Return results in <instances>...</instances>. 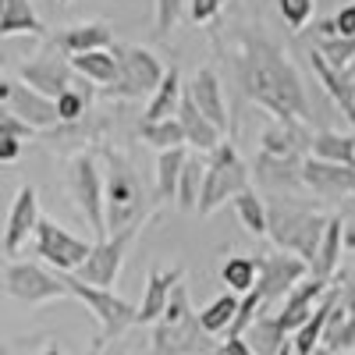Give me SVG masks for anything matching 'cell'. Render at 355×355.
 <instances>
[{"instance_id":"obj_36","label":"cell","mask_w":355,"mask_h":355,"mask_svg":"<svg viewBox=\"0 0 355 355\" xmlns=\"http://www.w3.org/2000/svg\"><path fill=\"white\" fill-rule=\"evenodd\" d=\"M231 206H234V214H239V220H242V227L249 231V234H266V202L256 196V189H245V192H239L231 199Z\"/></svg>"},{"instance_id":"obj_19","label":"cell","mask_w":355,"mask_h":355,"mask_svg":"<svg viewBox=\"0 0 355 355\" xmlns=\"http://www.w3.org/2000/svg\"><path fill=\"white\" fill-rule=\"evenodd\" d=\"M309 64H313V75L320 78V85L327 89V96L341 107V114L355 125V68H334V64H327L313 46H309Z\"/></svg>"},{"instance_id":"obj_4","label":"cell","mask_w":355,"mask_h":355,"mask_svg":"<svg viewBox=\"0 0 355 355\" xmlns=\"http://www.w3.org/2000/svg\"><path fill=\"white\" fill-rule=\"evenodd\" d=\"M323 224H327L323 214L291 202V199H270L266 202V239L277 245V252L299 256L306 266L316 256Z\"/></svg>"},{"instance_id":"obj_7","label":"cell","mask_w":355,"mask_h":355,"mask_svg":"<svg viewBox=\"0 0 355 355\" xmlns=\"http://www.w3.org/2000/svg\"><path fill=\"white\" fill-rule=\"evenodd\" d=\"M61 281H64V291L68 295H75V299L96 316V323H100V341H96V352L107 345V341H114V338H121L128 327H135V306L128 302V299H121V295H114V291H107V288H93V284H82L75 274H61Z\"/></svg>"},{"instance_id":"obj_6","label":"cell","mask_w":355,"mask_h":355,"mask_svg":"<svg viewBox=\"0 0 355 355\" xmlns=\"http://www.w3.org/2000/svg\"><path fill=\"white\" fill-rule=\"evenodd\" d=\"M110 53L117 61V78H114V85L100 89V93L110 100H150V93L160 85V78L167 71L160 64V57L135 43H114Z\"/></svg>"},{"instance_id":"obj_17","label":"cell","mask_w":355,"mask_h":355,"mask_svg":"<svg viewBox=\"0 0 355 355\" xmlns=\"http://www.w3.org/2000/svg\"><path fill=\"white\" fill-rule=\"evenodd\" d=\"M334 284H327V281H320V277H302L299 284H295L288 295H284V302H281V313H274L277 316V323L284 327V334H295L302 327V323L313 316V309L320 306V299L327 295Z\"/></svg>"},{"instance_id":"obj_35","label":"cell","mask_w":355,"mask_h":355,"mask_svg":"<svg viewBox=\"0 0 355 355\" xmlns=\"http://www.w3.org/2000/svg\"><path fill=\"white\" fill-rule=\"evenodd\" d=\"M199 189H202V153H189L185 157V167L178 174V206L182 210H192L196 214V202H199Z\"/></svg>"},{"instance_id":"obj_13","label":"cell","mask_w":355,"mask_h":355,"mask_svg":"<svg viewBox=\"0 0 355 355\" xmlns=\"http://www.w3.org/2000/svg\"><path fill=\"white\" fill-rule=\"evenodd\" d=\"M78 75L71 71V64H68V57L61 53V50H43V53H36L33 61H25L21 68H18V82L21 85H28L33 93H40V96H46V100H57L64 93V89H71V82H75Z\"/></svg>"},{"instance_id":"obj_21","label":"cell","mask_w":355,"mask_h":355,"mask_svg":"<svg viewBox=\"0 0 355 355\" xmlns=\"http://www.w3.org/2000/svg\"><path fill=\"white\" fill-rule=\"evenodd\" d=\"M341 231H345V220L341 217H327L323 234H320V245H316V256L309 259V277H320L327 284L338 281V270H341Z\"/></svg>"},{"instance_id":"obj_48","label":"cell","mask_w":355,"mask_h":355,"mask_svg":"<svg viewBox=\"0 0 355 355\" xmlns=\"http://www.w3.org/2000/svg\"><path fill=\"white\" fill-rule=\"evenodd\" d=\"M0 355H11V352H8V348H4V345H0Z\"/></svg>"},{"instance_id":"obj_37","label":"cell","mask_w":355,"mask_h":355,"mask_svg":"<svg viewBox=\"0 0 355 355\" xmlns=\"http://www.w3.org/2000/svg\"><path fill=\"white\" fill-rule=\"evenodd\" d=\"M139 135H142V142L157 146V150H182L185 146L178 117H171V121H153V125H139Z\"/></svg>"},{"instance_id":"obj_47","label":"cell","mask_w":355,"mask_h":355,"mask_svg":"<svg viewBox=\"0 0 355 355\" xmlns=\"http://www.w3.org/2000/svg\"><path fill=\"white\" fill-rule=\"evenodd\" d=\"M43 355H61V352H57V348H46V352H43Z\"/></svg>"},{"instance_id":"obj_12","label":"cell","mask_w":355,"mask_h":355,"mask_svg":"<svg viewBox=\"0 0 355 355\" xmlns=\"http://www.w3.org/2000/svg\"><path fill=\"white\" fill-rule=\"evenodd\" d=\"M256 266H259L256 291H259V299H263V313H274V306H281L284 295L309 274V266L299 256H288V252L256 256Z\"/></svg>"},{"instance_id":"obj_49","label":"cell","mask_w":355,"mask_h":355,"mask_svg":"<svg viewBox=\"0 0 355 355\" xmlns=\"http://www.w3.org/2000/svg\"><path fill=\"white\" fill-rule=\"evenodd\" d=\"M57 4H68V0H57Z\"/></svg>"},{"instance_id":"obj_5","label":"cell","mask_w":355,"mask_h":355,"mask_svg":"<svg viewBox=\"0 0 355 355\" xmlns=\"http://www.w3.org/2000/svg\"><path fill=\"white\" fill-rule=\"evenodd\" d=\"M245 189H252V171L239 157V150L224 139L217 150H210L202 157V189H199L196 214L210 217V214H217L224 202H231L234 196L245 192Z\"/></svg>"},{"instance_id":"obj_50","label":"cell","mask_w":355,"mask_h":355,"mask_svg":"<svg viewBox=\"0 0 355 355\" xmlns=\"http://www.w3.org/2000/svg\"><path fill=\"white\" fill-rule=\"evenodd\" d=\"M352 355H355V352H352Z\"/></svg>"},{"instance_id":"obj_39","label":"cell","mask_w":355,"mask_h":355,"mask_svg":"<svg viewBox=\"0 0 355 355\" xmlns=\"http://www.w3.org/2000/svg\"><path fill=\"white\" fill-rule=\"evenodd\" d=\"M277 15L284 18L288 28L302 33V28L313 21V15H316V0H277Z\"/></svg>"},{"instance_id":"obj_34","label":"cell","mask_w":355,"mask_h":355,"mask_svg":"<svg viewBox=\"0 0 355 355\" xmlns=\"http://www.w3.org/2000/svg\"><path fill=\"white\" fill-rule=\"evenodd\" d=\"M185 146L182 150H160L157 153V202H171L178 192V174L185 167Z\"/></svg>"},{"instance_id":"obj_38","label":"cell","mask_w":355,"mask_h":355,"mask_svg":"<svg viewBox=\"0 0 355 355\" xmlns=\"http://www.w3.org/2000/svg\"><path fill=\"white\" fill-rule=\"evenodd\" d=\"M313 50L334 68H355V40H341V36H316Z\"/></svg>"},{"instance_id":"obj_2","label":"cell","mask_w":355,"mask_h":355,"mask_svg":"<svg viewBox=\"0 0 355 355\" xmlns=\"http://www.w3.org/2000/svg\"><path fill=\"white\" fill-rule=\"evenodd\" d=\"M150 217V196L146 185L139 182V174L128 157L107 153V174H103V224L107 234L142 227Z\"/></svg>"},{"instance_id":"obj_10","label":"cell","mask_w":355,"mask_h":355,"mask_svg":"<svg viewBox=\"0 0 355 355\" xmlns=\"http://www.w3.org/2000/svg\"><path fill=\"white\" fill-rule=\"evenodd\" d=\"M4 291L11 295V299L25 302V306L57 302V299H64V295H68L61 274H50L43 263H33V259L8 263V270H4Z\"/></svg>"},{"instance_id":"obj_29","label":"cell","mask_w":355,"mask_h":355,"mask_svg":"<svg viewBox=\"0 0 355 355\" xmlns=\"http://www.w3.org/2000/svg\"><path fill=\"white\" fill-rule=\"evenodd\" d=\"M242 341L249 345L252 355H274V352L288 341V334H284V327L277 323L274 313H259V316L249 323V331L242 334Z\"/></svg>"},{"instance_id":"obj_1","label":"cell","mask_w":355,"mask_h":355,"mask_svg":"<svg viewBox=\"0 0 355 355\" xmlns=\"http://www.w3.org/2000/svg\"><path fill=\"white\" fill-rule=\"evenodd\" d=\"M231 61H234V75H239L242 93L263 107L274 121H295V125H309L313 107H309V93L306 82L288 61V53L266 36V33H252L242 28L231 40Z\"/></svg>"},{"instance_id":"obj_45","label":"cell","mask_w":355,"mask_h":355,"mask_svg":"<svg viewBox=\"0 0 355 355\" xmlns=\"http://www.w3.org/2000/svg\"><path fill=\"white\" fill-rule=\"evenodd\" d=\"M274 355H295V352H291V341H284V345H281V348H277Z\"/></svg>"},{"instance_id":"obj_26","label":"cell","mask_w":355,"mask_h":355,"mask_svg":"<svg viewBox=\"0 0 355 355\" xmlns=\"http://www.w3.org/2000/svg\"><path fill=\"white\" fill-rule=\"evenodd\" d=\"M309 157L323 160V164H341V167H355V135H341V132H313L309 135Z\"/></svg>"},{"instance_id":"obj_33","label":"cell","mask_w":355,"mask_h":355,"mask_svg":"<svg viewBox=\"0 0 355 355\" xmlns=\"http://www.w3.org/2000/svg\"><path fill=\"white\" fill-rule=\"evenodd\" d=\"M234 313H239V295L224 291V295H217L214 302H206V309H199L196 316H199V327L214 338V334H224L231 327Z\"/></svg>"},{"instance_id":"obj_18","label":"cell","mask_w":355,"mask_h":355,"mask_svg":"<svg viewBox=\"0 0 355 355\" xmlns=\"http://www.w3.org/2000/svg\"><path fill=\"white\" fill-rule=\"evenodd\" d=\"M4 107L18 117L25 128L33 132H50L57 125V110H53V100L33 93L28 85L21 82H8V96H4Z\"/></svg>"},{"instance_id":"obj_32","label":"cell","mask_w":355,"mask_h":355,"mask_svg":"<svg viewBox=\"0 0 355 355\" xmlns=\"http://www.w3.org/2000/svg\"><path fill=\"white\" fill-rule=\"evenodd\" d=\"M256 277H259V266H256V259L252 256H227V263L220 266V281L227 284V291L231 295H249L252 288H256Z\"/></svg>"},{"instance_id":"obj_3","label":"cell","mask_w":355,"mask_h":355,"mask_svg":"<svg viewBox=\"0 0 355 355\" xmlns=\"http://www.w3.org/2000/svg\"><path fill=\"white\" fill-rule=\"evenodd\" d=\"M153 352L157 355H210L214 352V338L199 327V316L189 302V291L182 281L171 288L167 309L153 323Z\"/></svg>"},{"instance_id":"obj_14","label":"cell","mask_w":355,"mask_h":355,"mask_svg":"<svg viewBox=\"0 0 355 355\" xmlns=\"http://www.w3.org/2000/svg\"><path fill=\"white\" fill-rule=\"evenodd\" d=\"M185 96L192 100V107H196L220 135H227L231 114H227V100H224V85H220V78H217L214 68H199L196 78L185 85Z\"/></svg>"},{"instance_id":"obj_20","label":"cell","mask_w":355,"mask_h":355,"mask_svg":"<svg viewBox=\"0 0 355 355\" xmlns=\"http://www.w3.org/2000/svg\"><path fill=\"white\" fill-rule=\"evenodd\" d=\"M114 46V28L107 21H78L68 25L57 36V50L64 57H78V53H93V50H110Z\"/></svg>"},{"instance_id":"obj_28","label":"cell","mask_w":355,"mask_h":355,"mask_svg":"<svg viewBox=\"0 0 355 355\" xmlns=\"http://www.w3.org/2000/svg\"><path fill=\"white\" fill-rule=\"evenodd\" d=\"M68 64L78 78H85L89 85H114L117 78V61H114V53L110 50H93V53H78V57H68Z\"/></svg>"},{"instance_id":"obj_40","label":"cell","mask_w":355,"mask_h":355,"mask_svg":"<svg viewBox=\"0 0 355 355\" xmlns=\"http://www.w3.org/2000/svg\"><path fill=\"white\" fill-rule=\"evenodd\" d=\"M316 36H341V40H355V4H345L341 11H334L331 18H323L316 25Z\"/></svg>"},{"instance_id":"obj_16","label":"cell","mask_w":355,"mask_h":355,"mask_svg":"<svg viewBox=\"0 0 355 355\" xmlns=\"http://www.w3.org/2000/svg\"><path fill=\"white\" fill-rule=\"evenodd\" d=\"M299 182H302L306 189H313L320 199H341V196H355V167L323 164V160L302 157Z\"/></svg>"},{"instance_id":"obj_42","label":"cell","mask_w":355,"mask_h":355,"mask_svg":"<svg viewBox=\"0 0 355 355\" xmlns=\"http://www.w3.org/2000/svg\"><path fill=\"white\" fill-rule=\"evenodd\" d=\"M185 4H189V18L196 25H206V21H214L220 15L224 0H185Z\"/></svg>"},{"instance_id":"obj_43","label":"cell","mask_w":355,"mask_h":355,"mask_svg":"<svg viewBox=\"0 0 355 355\" xmlns=\"http://www.w3.org/2000/svg\"><path fill=\"white\" fill-rule=\"evenodd\" d=\"M220 355H252V352H249V345L242 338H227L224 348H220Z\"/></svg>"},{"instance_id":"obj_22","label":"cell","mask_w":355,"mask_h":355,"mask_svg":"<svg viewBox=\"0 0 355 355\" xmlns=\"http://www.w3.org/2000/svg\"><path fill=\"white\" fill-rule=\"evenodd\" d=\"M182 281V266L174 270H150L146 277V291H142V302L135 306V323H157L160 313L167 309V299H171V288Z\"/></svg>"},{"instance_id":"obj_9","label":"cell","mask_w":355,"mask_h":355,"mask_svg":"<svg viewBox=\"0 0 355 355\" xmlns=\"http://www.w3.org/2000/svg\"><path fill=\"white\" fill-rule=\"evenodd\" d=\"M139 227H128V231H117V234H107V239L89 245V256L85 263L75 270V277L82 284H93V288H107L114 291L117 277H121V266H125V256L135 242Z\"/></svg>"},{"instance_id":"obj_27","label":"cell","mask_w":355,"mask_h":355,"mask_svg":"<svg viewBox=\"0 0 355 355\" xmlns=\"http://www.w3.org/2000/svg\"><path fill=\"white\" fill-rule=\"evenodd\" d=\"M334 302H338V291L331 288V291L320 299V306L313 309V316H309V320H306L295 334H288V341H291V352H295V355H309L313 348H320V341H323V327H327V316H331Z\"/></svg>"},{"instance_id":"obj_30","label":"cell","mask_w":355,"mask_h":355,"mask_svg":"<svg viewBox=\"0 0 355 355\" xmlns=\"http://www.w3.org/2000/svg\"><path fill=\"white\" fill-rule=\"evenodd\" d=\"M334 291H338V288H334ZM320 345L327 348V352H334V355H352V352H355V313H345L341 302H334Z\"/></svg>"},{"instance_id":"obj_15","label":"cell","mask_w":355,"mask_h":355,"mask_svg":"<svg viewBox=\"0 0 355 355\" xmlns=\"http://www.w3.org/2000/svg\"><path fill=\"white\" fill-rule=\"evenodd\" d=\"M40 192L33 185H21L15 202H11V214H8V227H4V252L8 256H18L28 239H33V231L40 224Z\"/></svg>"},{"instance_id":"obj_44","label":"cell","mask_w":355,"mask_h":355,"mask_svg":"<svg viewBox=\"0 0 355 355\" xmlns=\"http://www.w3.org/2000/svg\"><path fill=\"white\" fill-rule=\"evenodd\" d=\"M341 249L355 252V220H352V224H345V231H341Z\"/></svg>"},{"instance_id":"obj_31","label":"cell","mask_w":355,"mask_h":355,"mask_svg":"<svg viewBox=\"0 0 355 355\" xmlns=\"http://www.w3.org/2000/svg\"><path fill=\"white\" fill-rule=\"evenodd\" d=\"M93 96H96V89L89 85L85 78H75L71 89H64V93L53 100L57 125H75V121H82V117L89 114V107H93Z\"/></svg>"},{"instance_id":"obj_46","label":"cell","mask_w":355,"mask_h":355,"mask_svg":"<svg viewBox=\"0 0 355 355\" xmlns=\"http://www.w3.org/2000/svg\"><path fill=\"white\" fill-rule=\"evenodd\" d=\"M309 355H334V352H327V348H323V345H320V348H313Z\"/></svg>"},{"instance_id":"obj_8","label":"cell","mask_w":355,"mask_h":355,"mask_svg":"<svg viewBox=\"0 0 355 355\" xmlns=\"http://www.w3.org/2000/svg\"><path fill=\"white\" fill-rule=\"evenodd\" d=\"M68 192L75 199V210L85 217V224L93 227L96 242L107 239V224H103V171L93 153H75L68 160Z\"/></svg>"},{"instance_id":"obj_11","label":"cell","mask_w":355,"mask_h":355,"mask_svg":"<svg viewBox=\"0 0 355 355\" xmlns=\"http://www.w3.org/2000/svg\"><path fill=\"white\" fill-rule=\"evenodd\" d=\"M33 245H36V256L46 266H53L57 274H75L89 256V242L50 217H40V224L33 231Z\"/></svg>"},{"instance_id":"obj_23","label":"cell","mask_w":355,"mask_h":355,"mask_svg":"<svg viewBox=\"0 0 355 355\" xmlns=\"http://www.w3.org/2000/svg\"><path fill=\"white\" fill-rule=\"evenodd\" d=\"M185 96V85H182V71L178 68H167L160 85L150 93L146 100V110H142V125H153V121H171L178 114V103Z\"/></svg>"},{"instance_id":"obj_25","label":"cell","mask_w":355,"mask_h":355,"mask_svg":"<svg viewBox=\"0 0 355 355\" xmlns=\"http://www.w3.org/2000/svg\"><path fill=\"white\" fill-rule=\"evenodd\" d=\"M46 28L33 8V0H4L0 4V40L8 36H43Z\"/></svg>"},{"instance_id":"obj_24","label":"cell","mask_w":355,"mask_h":355,"mask_svg":"<svg viewBox=\"0 0 355 355\" xmlns=\"http://www.w3.org/2000/svg\"><path fill=\"white\" fill-rule=\"evenodd\" d=\"M174 117H178V125H182L185 146H192L196 153H210V150H217V146L224 142V135L192 107L189 96H182V103H178V114H174Z\"/></svg>"},{"instance_id":"obj_41","label":"cell","mask_w":355,"mask_h":355,"mask_svg":"<svg viewBox=\"0 0 355 355\" xmlns=\"http://www.w3.org/2000/svg\"><path fill=\"white\" fill-rule=\"evenodd\" d=\"M182 4L185 0H157V36H167L171 28L182 18Z\"/></svg>"}]
</instances>
